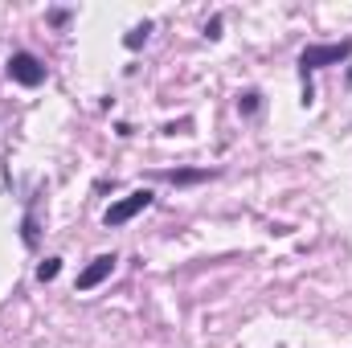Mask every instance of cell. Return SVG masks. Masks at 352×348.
<instances>
[{
    "label": "cell",
    "mask_w": 352,
    "mask_h": 348,
    "mask_svg": "<svg viewBox=\"0 0 352 348\" xmlns=\"http://www.w3.org/2000/svg\"><path fill=\"white\" fill-rule=\"evenodd\" d=\"M349 54H352V41H340V45H307V50L299 54V70H303V102L316 98V90H311V70L340 66Z\"/></svg>",
    "instance_id": "1"
},
{
    "label": "cell",
    "mask_w": 352,
    "mask_h": 348,
    "mask_svg": "<svg viewBox=\"0 0 352 348\" xmlns=\"http://www.w3.org/2000/svg\"><path fill=\"white\" fill-rule=\"evenodd\" d=\"M148 205H152V193H148V188H135V193H127L123 201H115V205L102 213V221H107V226H127V221H131L135 213H144Z\"/></svg>",
    "instance_id": "2"
},
{
    "label": "cell",
    "mask_w": 352,
    "mask_h": 348,
    "mask_svg": "<svg viewBox=\"0 0 352 348\" xmlns=\"http://www.w3.org/2000/svg\"><path fill=\"white\" fill-rule=\"evenodd\" d=\"M8 78L16 87H41L45 83V66L33 58V54H12L8 58Z\"/></svg>",
    "instance_id": "3"
},
{
    "label": "cell",
    "mask_w": 352,
    "mask_h": 348,
    "mask_svg": "<svg viewBox=\"0 0 352 348\" xmlns=\"http://www.w3.org/2000/svg\"><path fill=\"white\" fill-rule=\"evenodd\" d=\"M115 262H119L115 254H98V259L90 262V266H82V270H78V283H74V287H78V291H94L102 279H111Z\"/></svg>",
    "instance_id": "4"
},
{
    "label": "cell",
    "mask_w": 352,
    "mask_h": 348,
    "mask_svg": "<svg viewBox=\"0 0 352 348\" xmlns=\"http://www.w3.org/2000/svg\"><path fill=\"white\" fill-rule=\"evenodd\" d=\"M209 168H197V173H188V168H184V173H164V180H173V184H197V180H209Z\"/></svg>",
    "instance_id": "5"
},
{
    "label": "cell",
    "mask_w": 352,
    "mask_h": 348,
    "mask_svg": "<svg viewBox=\"0 0 352 348\" xmlns=\"http://www.w3.org/2000/svg\"><path fill=\"white\" fill-rule=\"evenodd\" d=\"M258 107H263V94H258V90H246V94H238V111H242V115H254Z\"/></svg>",
    "instance_id": "6"
},
{
    "label": "cell",
    "mask_w": 352,
    "mask_h": 348,
    "mask_svg": "<svg viewBox=\"0 0 352 348\" xmlns=\"http://www.w3.org/2000/svg\"><path fill=\"white\" fill-rule=\"evenodd\" d=\"M58 270H62V259H45L41 266H37V279H41V283H54Z\"/></svg>",
    "instance_id": "7"
},
{
    "label": "cell",
    "mask_w": 352,
    "mask_h": 348,
    "mask_svg": "<svg viewBox=\"0 0 352 348\" xmlns=\"http://www.w3.org/2000/svg\"><path fill=\"white\" fill-rule=\"evenodd\" d=\"M148 29H152V25H140V29H131V33L123 37V45H127V50H140V45L148 41Z\"/></svg>",
    "instance_id": "8"
},
{
    "label": "cell",
    "mask_w": 352,
    "mask_h": 348,
    "mask_svg": "<svg viewBox=\"0 0 352 348\" xmlns=\"http://www.w3.org/2000/svg\"><path fill=\"white\" fill-rule=\"evenodd\" d=\"M21 230H25V234H21V238H25V246H37V221H33V213L21 221Z\"/></svg>",
    "instance_id": "9"
},
{
    "label": "cell",
    "mask_w": 352,
    "mask_h": 348,
    "mask_svg": "<svg viewBox=\"0 0 352 348\" xmlns=\"http://www.w3.org/2000/svg\"><path fill=\"white\" fill-rule=\"evenodd\" d=\"M205 37H213V41H217V37H221V17H213V21H209V25H205Z\"/></svg>",
    "instance_id": "10"
}]
</instances>
